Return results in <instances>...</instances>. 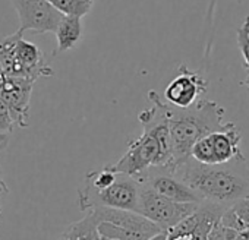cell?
I'll list each match as a JSON object with an SVG mask.
<instances>
[{"label": "cell", "mask_w": 249, "mask_h": 240, "mask_svg": "<svg viewBox=\"0 0 249 240\" xmlns=\"http://www.w3.org/2000/svg\"><path fill=\"white\" fill-rule=\"evenodd\" d=\"M148 100L153 107L145 108L138 114V120L144 128L142 135L129 142L126 153L116 163L108 164L116 173L131 177H138L150 169H166L170 173L172 144L167 103L161 101L156 91L148 92Z\"/></svg>", "instance_id": "1"}, {"label": "cell", "mask_w": 249, "mask_h": 240, "mask_svg": "<svg viewBox=\"0 0 249 240\" xmlns=\"http://www.w3.org/2000/svg\"><path fill=\"white\" fill-rule=\"evenodd\" d=\"M201 199L223 208L249 196V167L242 155L224 164H199L189 158L175 171Z\"/></svg>", "instance_id": "2"}, {"label": "cell", "mask_w": 249, "mask_h": 240, "mask_svg": "<svg viewBox=\"0 0 249 240\" xmlns=\"http://www.w3.org/2000/svg\"><path fill=\"white\" fill-rule=\"evenodd\" d=\"M167 117L172 144L170 173L191 158V150L196 141L221 131L226 125L223 123L224 108L211 100H198L188 108L167 104Z\"/></svg>", "instance_id": "3"}, {"label": "cell", "mask_w": 249, "mask_h": 240, "mask_svg": "<svg viewBox=\"0 0 249 240\" xmlns=\"http://www.w3.org/2000/svg\"><path fill=\"white\" fill-rule=\"evenodd\" d=\"M91 211L97 217L100 240H150L164 233L138 212L113 208H94Z\"/></svg>", "instance_id": "4"}, {"label": "cell", "mask_w": 249, "mask_h": 240, "mask_svg": "<svg viewBox=\"0 0 249 240\" xmlns=\"http://www.w3.org/2000/svg\"><path fill=\"white\" fill-rule=\"evenodd\" d=\"M141 183L138 179L117 173L116 180L100 192H84L78 193V204L82 212H88L94 208H113L123 211H138Z\"/></svg>", "instance_id": "5"}, {"label": "cell", "mask_w": 249, "mask_h": 240, "mask_svg": "<svg viewBox=\"0 0 249 240\" xmlns=\"http://www.w3.org/2000/svg\"><path fill=\"white\" fill-rule=\"evenodd\" d=\"M141 183V182H140ZM198 204H179L167 199L166 196L157 193L147 185L141 183L140 201H138V214L154 223L161 231H169L182 220H185Z\"/></svg>", "instance_id": "6"}, {"label": "cell", "mask_w": 249, "mask_h": 240, "mask_svg": "<svg viewBox=\"0 0 249 240\" xmlns=\"http://www.w3.org/2000/svg\"><path fill=\"white\" fill-rule=\"evenodd\" d=\"M19 17L18 31H34L36 34L54 33L63 15L47 0H9Z\"/></svg>", "instance_id": "7"}, {"label": "cell", "mask_w": 249, "mask_h": 240, "mask_svg": "<svg viewBox=\"0 0 249 240\" xmlns=\"http://www.w3.org/2000/svg\"><path fill=\"white\" fill-rule=\"evenodd\" d=\"M208 88V82L196 72H192L182 65L179 73L166 86L164 98L167 104L178 108H188L198 101V97Z\"/></svg>", "instance_id": "8"}, {"label": "cell", "mask_w": 249, "mask_h": 240, "mask_svg": "<svg viewBox=\"0 0 249 240\" xmlns=\"http://www.w3.org/2000/svg\"><path fill=\"white\" fill-rule=\"evenodd\" d=\"M157 193L179 204H199L198 195L178 176L169 173L166 169H150L141 176L135 177Z\"/></svg>", "instance_id": "9"}, {"label": "cell", "mask_w": 249, "mask_h": 240, "mask_svg": "<svg viewBox=\"0 0 249 240\" xmlns=\"http://www.w3.org/2000/svg\"><path fill=\"white\" fill-rule=\"evenodd\" d=\"M33 82L24 78H8L5 76L0 98L6 104L14 123L21 128L28 126L30 116V100L33 92Z\"/></svg>", "instance_id": "10"}, {"label": "cell", "mask_w": 249, "mask_h": 240, "mask_svg": "<svg viewBox=\"0 0 249 240\" xmlns=\"http://www.w3.org/2000/svg\"><path fill=\"white\" fill-rule=\"evenodd\" d=\"M15 57L18 65V78L31 81L33 84L43 76H53V69L47 65L43 51L22 37L17 43Z\"/></svg>", "instance_id": "11"}, {"label": "cell", "mask_w": 249, "mask_h": 240, "mask_svg": "<svg viewBox=\"0 0 249 240\" xmlns=\"http://www.w3.org/2000/svg\"><path fill=\"white\" fill-rule=\"evenodd\" d=\"M208 139L213 151V164H224L242 155L239 148L242 134L233 122L226 123L221 131L210 134Z\"/></svg>", "instance_id": "12"}, {"label": "cell", "mask_w": 249, "mask_h": 240, "mask_svg": "<svg viewBox=\"0 0 249 240\" xmlns=\"http://www.w3.org/2000/svg\"><path fill=\"white\" fill-rule=\"evenodd\" d=\"M82 30H84V27H82L81 18L63 17L54 31L56 40H57V47L53 54L56 56L59 53L73 49L82 37Z\"/></svg>", "instance_id": "13"}, {"label": "cell", "mask_w": 249, "mask_h": 240, "mask_svg": "<svg viewBox=\"0 0 249 240\" xmlns=\"http://www.w3.org/2000/svg\"><path fill=\"white\" fill-rule=\"evenodd\" d=\"M59 240H100L95 214L88 211L84 218L69 224L60 234Z\"/></svg>", "instance_id": "14"}, {"label": "cell", "mask_w": 249, "mask_h": 240, "mask_svg": "<svg viewBox=\"0 0 249 240\" xmlns=\"http://www.w3.org/2000/svg\"><path fill=\"white\" fill-rule=\"evenodd\" d=\"M220 223L233 230H249V196L243 198L224 209Z\"/></svg>", "instance_id": "15"}, {"label": "cell", "mask_w": 249, "mask_h": 240, "mask_svg": "<svg viewBox=\"0 0 249 240\" xmlns=\"http://www.w3.org/2000/svg\"><path fill=\"white\" fill-rule=\"evenodd\" d=\"M22 37L19 31L14 33L0 40V66H2L3 75L8 78H18V65L15 57V49L18 40Z\"/></svg>", "instance_id": "16"}, {"label": "cell", "mask_w": 249, "mask_h": 240, "mask_svg": "<svg viewBox=\"0 0 249 240\" xmlns=\"http://www.w3.org/2000/svg\"><path fill=\"white\" fill-rule=\"evenodd\" d=\"M63 17L82 18L92 9L94 0H47Z\"/></svg>", "instance_id": "17"}, {"label": "cell", "mask_w": 249, "mask_h": 240, "mask_svg": "<svg viewBox=\"0 0 249 240\" xmlns=\"http://www.w3.org/2000/svg\"><path fill=\"white\" fill-rule=\"evenodd\" d=\"M14 120L11 117V113L3 103V100L0 98V151L5 150L9 142V135L14 131Z\"/></svg>", "instance_id": "18"}, {"label": "cell", "mask_w": 249, "mask_h": 240, "mask_svg": "<svg viewBox=\"0 0 249 240\" xmlns=\"http://www.w3.org/2000/svg\"><path fill=\"white\" fill-rule=\"evenodd\" d=\"M237 44H239L245 66L249 70V17H246V19L237 30Z\"/></svg>", "instance_id": "19"}, {"label": "cell", "mask_w": 249, "mask_h": 240, "mask_svg": "<svg viewBox=\"0 0 249 240\" xmlns=\"http://www.w3.org/2000/svg\"><path fill=\"white\" fill-rule=\"evenodd\" d=\"M234 240H249V230H240V231H237Z\"/></svg>", "instance_id": "20"}, {"label": "cell", "mask_w": 249, "mask_h": 240, "mask_svg": "<svg viewBox=\"0 0 249 240\" xmlns=\"http://www.w3.org/2000/svg\"><path fill=\"white\" fill-rule=\"evenodd\" d=\"M0 188H2L3 190H6V192H9V188H8V185L5 183V180H3L2 176H0Z\"/></svg>", "instance_id": "21"}, {"label": "cell", "mask_w": 249, "mask_h": 240, "mask_svg": "<svg viewBox=\"0 0 249 240\" xmlns=\"http://www.w3.org/2000/svg\"><path fill=\"white\" fill-rule=\"evenodd\" d=\"M150 240H166V233H160V234L154 236V237L150 239Z\"/></svg>", "instance_id": "22"}, {"label": "cell", "mask_w": 249, "mask_h": 240, "mask_svg": "<svg viewBox=\"0 0 249 240\" xmlns=\"http://www.w3.org/2000/svg\"><path fill=\"white\" fill-rule=\"evenodd\" d=\"M3 81H5V75H3V70H2V66H0V89H2V85H3Z\"/></svg>", "instance_id": "23"}, {"label": "cell", "mask_w": 249, "mask_h": 240, "mask_svg": "<svg viewBox=\"0 0 249 240\" xmlns=\"http://www.w3.org/2000/svg\"><path fill=\"white\" fill-rule=\"evenodd\" d=\"M243 85H245V86H248V89H249V76L243 81Z\"/></svg>", "instance_id": "24"}, {"label": "cell", "mask_w": 249, "mask_h": 240, "mask_svg": "<svg viewBox=\"0 0 249 240\" xmlns=\"http://www.w3.org/2000/svg\"><path fill=\"white\" fill-rule=\"evenodd\" d=\"M2 193H8V192H6V190H3L2 188H0V195H2Z\"/></svg>", "instance_id": "25"}, {"label": "cell", "mask_w": 249, "mask_h": 240, "mask_svg": "<svg viewBox=\"0 0 249 240\" xmlns=\"http://www.w3.org/2000/svg\"><path fill=\"white\" fill-rule=\"evenodd\" d=\"M0 215H2V206H0Z\"/></svg>", "instance_id": "26"}]
</instances>
